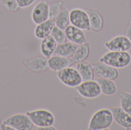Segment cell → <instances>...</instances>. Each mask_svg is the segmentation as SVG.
<instances>
[{"mask_svg": "<svg viewBox=\"0 0 131 130\" xmlns=\"http://www.w3.org/2000/svg\"><path fill=\"white\" fill-rule=\"evenodd\" d=\"M19 8H25L31 5L36 0H16Z\"/></svg>", "mask_w": 131, "mask_h": 130, "instance_id": "obj_27", "label": "cell"}, {"mask_svg": "<svg viewBox=\"0 0 131 130\" xmlns=\"http://www.w3.org/2000/svg\"><path fill=\"white\" fill-rule=\"evenodd\" d=\"M32 21L35 24H40L49 18V4L46 0L38 2L32 8L31 13Z\"/></svg>", "mask_w": 131, "mask_h": 130, "instance_id": "obj_8", "label": "cell"}, {"mask_svg": "<svg viewBox=\"0 0 131 130\" xmlns=\"http://www.w3.org/2000/svg\"><path fill=\"white\" fill-rule=\"evenodd\" d=\"M0 2H1V0H0Z\"/></svg>", "mask_w": 131, "mask_h": 130, "instance_id": "obj_34", "label": "cell"}, {"mask_svg": "<svg viewBox=\"0 0 131 130\" xmlns=\"http://www.w3.org/2000/svg\"><path fill=\"white\" fill-rule=\"evenodd\" d=\"M73 64L74 62L71 60V58L60 56V55L53 54L48 58V68L55 72H58L64 68L70 67Z\"/></svg>", "mask_w": 131, "mask_h": 130, "instance_id": "obj_11", "label": "cell"}, {"mask_svg": "<svg viewBox=\"0 0 131 130\" xmlns=\"http://www.w3.org/2000/svg\"><path fill=\"white\" fill-rule=\"evenodd\" d=\"M55 26L54 20L52 18H48V20L36 25V27L34 30L35 36L38 39H43L44 38L51 34L53 28Z\"/></svg>", "mask_w": 131, "mask_h": 130, "instance_id": "obj_16", "label": "cell"}, {"mask_svg": "<svg viewBox=\"0 0 131 130\" xmlns=\"http://www.w3.org/2000/svg\"><path fill=\"white\" fill-rule=\"evenodd\" d=\"M25 65L33 72H43L48 68V58L45 57H35L24 61Z\"/></svg>", "mask_w": 131, "mask_h": 130, "instance_id": "obj_15", "label": "cell"}, {"mask_svg": "<svg viewBox=\"0 0 131 130\" xmlns=\"http://www.w3.org/2000/svg\"><path fill=\"white\" fill-rule=\"evenodd\" d=\"M129 130H131V127H130V129H129Z\"/></svg>", "mask_w": 131, "mask_h": 130, "instance_id": "obj_33", "label": "cell"}, {"mask_svg": "<svg viewBox=\"0 0 131 130\" xmlns=\"http://www.w3.org/2000/svg\"><path fill=\"white\" fill-rule=\"evenodd\" d=\"M54 20L55 26L64 30L69 25H71L69 11L64 6L62 5L60 11L54 18Z\"/></svg>", "mask_w": 131, "mask_h": 130, "instance_id": "obj_22", "label": "cell"}, {"mask_svg": "<svg viewBox=\"0 0 131 130\" xmlns=\"http://www.w3.org/2000/svg\"><path fill=\"white\" fill-rule=\"evenodd\" d=\"M37 129L40 130H56L57 129L54 126H45V127H41V128H37Z\"/></svg>", "mask_w": 131, "mask_h": 130, "instance_id": "obj_29", "label": "cell"}, {"mask_svg": "<svg viewBox=\"0 0 131 130\" xmlns=\"http://www.w3.org/2000/svg\"><path fill=\"white\" fill-rule=\"evenodd\" d=\"M58 80L66 87L75 88L81 82L82 79L75 67L71 66L64 68L57 72Z\"/></svg>", "mask_w": 131, "mask_h": 130, "instance_id": "obj_4", "label": "cell"}, {"mask_svg": "<svg viewBox=\"0 0 131 130\" xmlns=\"http://www.w3.org/2000/svg\"><path fill=\"white\" fill-rule=\"evenodd\" d=\"M99 62L107 64L117 69H121L130 64L131 55L128 51H109L100 57Z\"/></svg>", "mask_w": 131, "mask_h": 130, "instance_id": "obj_2", "label": "cell"}, {"mask_svg": "<svg viewBox=\"0 0 131 130\" xmlns=\"http://www.w3.org/2000/svg\"><path fill=\"white\" fill-rule=\"evenodd\" d=\"M91 53V44L88 41L82 44H79L74 53V54L71 57V60L73 61L74 63H79L86 61Z\"/></svg>", "mask_w": 131, "mask_h": 130, "instance_id": "obj_20", "label": "cell"}, {"mask_svg": "<svg viewBox=\"0 0 131 130\" xmlns=\"http://www.w3.org/2000/svg\"><path fill=\"white\" fill-rule=\"evenodd\" d=\"M2 129V122L1 121V120H0V130Z\"/></svg>", "mask_w": 131, "mask_h": 130, "instance_id": "obj_31", "label": "cell"}, {"mask_svg": "<svg viewBox=\"0 0 131 130\" xmlns=\"http://www.w3.org/2000/svg\"><path fill=\"white\" fill-rule=\"evenodd\" d=\"M1 2L2 5L9 11L15 12L19 8L16 0H1Z\"/></svg>", "mask_w": 131, "mask_h": 130, "instance_id": "obj_26", "label": "cell"}, {"mask_svg": "<svg viewBox=\"0 0 131 130\" xmlns=\"http://www.w3.org/2000/svg\"><path fill=\"white\" fill-rule=\"evenodd\" d=\"M97 81L99 84L102 94L105 96H113L117 93V85L113 80L100 77Z\"/></svg>", "mask_w": 131, "mask_h": 130, "instance_id": "obj_21", "label": "cell"}, {"mask_svg": "<svg viewBox=\"0 0 131 130\" xmlns=\"http://www.w3.org/2000/svg\"><path fill=\"white\" fill-rule=\"evenodd\" d=\"M27 115L29 116L34 126L37 128L54 126L55 117L54 114L46 109H38L31 111H28Z\"/></svg>", "mask_w": 131, "mask_h": 130, "instance_id": "obj_3", "label": "cell"}, {"mask_svg": "<svg viewBox=\"0 0 131 130\" xmlns=\"http://www.w3.org/2000/svg\"><path fill=\"white\" fill-rule=\"evenodd\" d=\"M125 33H126L125 36L130 40V41L131 42V20L129 21V22H128V25H127L126 30H125Z\"/></svg>", "mask_w": 131, "mask_h": 130, "instance_id": "obj_28", "label": "cell"}, {"mask_svg": "<svg viewBox=\"0 0 131 130\" xmlns=\"http://www.w3.org/2000/svg\"><path fill=\"white\" fill-rule=\"evenodd\" d=\"M51 35L55 40L57 44H61V43H64V42L68 41L64 30H63V29H61L57 26H54L53 28L51 33Z\"/></svg>", "mask_w": 131, "mask_h": 130, "instance_id": "obj_24", "label": "cell"}, {"mask_svg": "<svg viewBox=\"0 0 131 130\" xmlns=\"http://www.w3.org/2000/svg\"><path fill=\"white\" fill-rule=\"evenodd\" d=\"M57 44V42L51 34L44 38L40 43V51L41 54L46 58L50 57L54 54Z\"/></svg>", "mask_w": 131, "mask_h": 130, "instance_id": "obj_17", "label": "cell"}, {"mask_svg": "<svg viewBox=\"0 0 131 130\" xmlns=\"http://www.w3.org/2000/svg\"><path fill=\"white\" fill-rule=\"evenodd\" d=\"M70 23L71 25L82 29L83 31H90V21L89 16L86 10L74 8L69 11Z\"/></svg>", "mask_w": 131, "mask_h": 130, "instance_id": "obj_7", "label": "cell"}, {"mask_svg": "<svg viewBox=\"0 0 131 130\" xmlns=\"http://www.w3.org/2000/svg\"><path fill=\"white\" fill-rule=\"evenodd\" d=\"M130 6L131 8V0H130Z\"/></svg>", "mask_w": 131, "mask_h": 130, "instance_id": "obj_32", "label": "cell"}, {"mask_svg": "<svg viewBox=\"0 0 131 130\" xmlns=\"http://www.w3.org/2000/svg\"><path fill=\"white\" fill-rule=\"evenodd\" d=\"M114 121L121 127L128 129L131 127V115L124 110L121 107H115L111 110Z\"/></svg>", "mask_w": 131, "mask_h": 130, "instance_id": "obj_13", "label": "cell"}, {"mask_svg": "<svg viewBox=\"0 0 131 130\" xmlns=\"http://www.w3.org/2000/svg\"><path fill=\"white\" fill-rule=\"evenodd\" d=\"M63 5V3L61 1H58L55 2H53L49 5V18L54 19L56 15L60 11L61 7Z\"/></svg>", "mask_w": 131, "mask_h": 130, "instance_id": "obj_25", "label": "cell"}, {"mask_svg": "<svg viewBox=\"0 0 131 130\" xmlns=\"http://www.w3.org/2000/svg\"><path fill=\"white\" fill-rule=\"evenodd\" d=\"M121 107L131 115V93L122 92L120 95Z\"/></svg>", "mask_w": 131, "mask_h": 130, "instance_id": "obj_23", "label": "cell"}, {"mask_svg": "<svg viewBox=\"0 0 131 130\" xmlns=\"http://www.w3.org/2000/svg\"><path fill=\"white\" fill-rule=\"evenodd\" d=\"M2 124L12 126L14 130H31L34 125L27 113H16L5 119Z\"/></svg>", "mask_w": 131, "mask_h": 130, "instance_id": "obj_5", "label": "cell"}, {"mask_svg": "<svg viewBox=\"0 0 131 130\" xmlns=\"http://www.w3.org/2000/svg\"><path fill=\"white\" fill-rule=\"evenodd\" d=\"M93 67L94 73H96L101 77L115 80L119 77L118 70L107 64L99 62L93 64Z\"/></svg>", "mask_w": 131, "mask_h": 130, "instance_id": "obj_10", "label": "cell"}, {"mask_svg": "<svg viewBox=\"0 0 131 130\" xmlns=\"http://www.w3.org/2000/svg\"><path fill=\"white\" fill-rule=\"evenodd\" d=\"M64 32L67 39L69 41H71L78 45L87 42V38L84 31L82 29L78 28L72 25H69L64 29Z\"/></svg>", "mask_w": 131, "mask_h": 130, "instance_id": "obj_12", "label": "cell"}, {"mask_svg": "<svg viewBox=\"0 0 131 130\" xmlns=\"http://www.w3.org/2000/svg\"><path fill=\"white\" fill-rule=\"evenodd\" d=\"M86 11L89 16L91 30L95 32L101 31L104 28V17L101 13L94 8H88Z\"/></svg>", "mask_w": 131, "mask_h": 130, "instance_id": "obj_14", "label": "cell"}, {"mask_svg": "<svg viewBox=\"0 0 131 130\" xmlns=\"http://www.w3.org/2000/svg\"><path fill=\"white\" fill-rule=\"evenodd\" d=\"M104 46L109 51H128L131 49V42L125 35H117L105 42Z\"/></svg>", "mask_w": 131, "mask_h": 130, "instance_id": "obj_9", "label": "cell"}, {"mask_svg": "<svg viewBox=\"0 0 131 130\" xmlns=\"http://www.w3.org/2000/svg\"><path fill=\"white\" fill-rule=\"evenodd\" d=\"M75 88L78 94L86 99H94L101 94L99 84L94 80L82 81Z\"/></svg>", "mask_w": 131, "mask_h": 130, "instance_id": "obj_6", "label": "cell"}, {"mask_svg": "<svg viewBox=\"0 0 131 130\" xmlns=\"http://www.w3.org/2000/svg\"><path fill=\"white\" fill-rule=\"evenodd\" d=\"M2 129L3 130H14V129L12 127V126H8V125H5V124H2Z\"/></svg>", "mask_w": 131, "mask_h": 130, "instance_id": "obj_30", "label": "cell"}, {"mask_svg": "<svg viewBox=\"0 0 131 130\" xmlns=\"http://www.w3.org/2000/svg\"><path fill=\"white\" fill-rule=\"evenodd\" d=\"M78 46V44L71 41H65L61 44H58L54 50V54L67 57H71L74 53L75 52Z\"/></svg>", "mask_w": 131, "mask_h": 130, "instance_id": "obj_19", "label": "cell"}, {"mask_svg": "<svg viewBox=\"0 0 131 130\" xmlns=\"http://www.w3.org/2000/svg\"><path fill=\"white\" fill-rule=\"evenodd\" d=\"M114 122L112 112L110 109L102 108L93 113L89 123V130L108 129Z\"/></svg>", "mask_w": 131, "mask_h": 130, "instance_id": "obj_1", "label": "cell"}, {"mask_svg": "<svg viewBox=\"0 0 131 130\" xmlns=\"http://www.w3.org/2000/svg\"><path fill=\"white\" fill-rule=\"evenodd\" d=\"M75 68L81 75L82 81L91 80L94 79V70L93 64H91V63L86 61L77 63Z\"/></svg>", "mask_w": 131, "mask_h": 130, "instance_id": "obj_18", "label": "cell"}]
</instances>
